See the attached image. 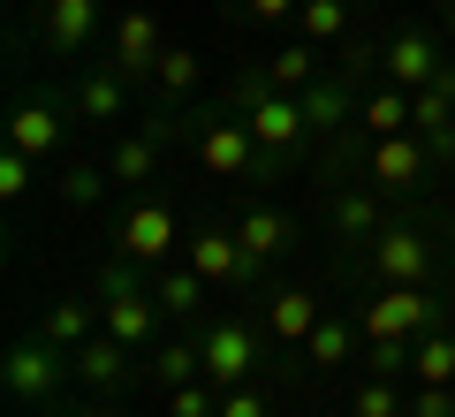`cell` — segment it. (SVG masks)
Returning <instances> with one entry per match:
<instances>
[{"label":"cell","mask_w":455,"mask_h":417,"mask_svg":"<svg viewBox=\"0 0 455 417\" xmlns=\"http://www.w3.org/2000/svg\"><path fill=\"white\" fill-rule=\"evenodd\" d=\"M341 357H349V319H319L311 326V341H304V365H341Z\"/></svg>","instance_id":"cell-29"},{"label":"cell","mask_w":455,"mask_h":417,"mask_svg":"<svg viewBox=\"0 0 455 417\" xmlns=\"http://www.w3.org/2000/svg\"><path fill=\"white\" fill-rule=\"evenodd\" d=\"M220 417H266V395H259V387H228V395H220Z\"/></svg>","instance_id":"cell-38"},{"label":"cell","mask_w":455,"mask_h":417,"mask_svg":"<svg viewBox=\"0 0 455 417\" xmlns=\"http://www.w3.org/2000/svg\"><path fill=\"white\" fill-rule=\"evenodd\" d=\"M410 395H395V380H364L357 402H349V417H403Z\"/></svg>","instance_id":"cell-33"},{"label":"cell","mask_w":455,"mask_h":417,"mask_svg":"<svg viewBox=\"0 0 455 417\" xmlns=\"http://www.w3.org/2000/svg\"><path fill=\"white\" fill-rule=\"evenodd\" d=\"M38 334L61 341V349H76V341H92V304H76V296H53L46 319H38Z\"/></svg>","instance_id":"cell-25"},{"label":"cell","mask_w":455,"mask_h":417,"mask_svg":"<svg viewBox=\"0 0 455 417\" xmlns=\"http://www.w3.org/2000/svg\"><path fill=\"white\" fill-rule=\"evenodd\" d=\"M38 38H46V53H84L99 38V0H38Z\"/></svg>","instance_id":"cell-10"},{"label":"cell","mask_w":455,"mask_h":417,"mask_svg":"<svg viewBox=\"0 0 455 417\" xmlns=\"http://www.w3.org/2000/svg\"><path fill=\"white\" fill-rule=\"evenodd\" d=\"M243 122H251V137H259L274 160H289V152L311 137V114H304V99H296V92H266L259 107H243Z\"/></svg>","instance_id":"cell-7"},{"label":"cell","mask_w":455,"mask_h":417,"mask_svg":"<svg viewBox=\"0 0 455 417\" xmlns=\"http://www.w3.org/2000/svg\"><path fill=\"white\" fill-rule=\"evenodd\" d=\"M349 84H357V76H319L311 92H296L304 114H311V129H341V122H349Z\"/></svg>","instance_id":"cell-22"},{"label":"cell","mask_w":455,"mask_h":417,"mask_svg":"<svg viewBox=\"0 0 455 417\" xmlns=\"http://www.w3.org/2000/svg\"><path fill=\"white\" fill-rule=\"evenodd\" d=\"M107 190H114V175H107V167H92V160H76V167L61 175V197H68V205H99Z\"/></svg>","instance_id":"cell-30"},{"label":"cell","mask_w":455,"mask_h":417,"mask_svg":"<svg viewBox=\"0 0 455 417\" xmlns=\"http://www.w3.org/2000/svg\"><path fill=\"white\" fill-rule=\"evenodd\" d=\"M448 16H455V8H448Z\"/></svg>","instance_id":"cell-41"},{"label":"cell","mask_w":455,"mask_h":417,"mask_svg":"<svg viewBox=\"0 0 455 417\" xmlns=\"http://www.w3.org/2000/svg\"><path fill=\"white\" fill-rule=\"evenodd\" d=\"M197 349H205V380L220 387H251V372H259V334L251 326H235V319H220V326H205L197 334Z\"/></svg>","instance_id":"cell-4"},{"label":"cell","mask_w":455,"mask_h":417,"mask_svg":"<svg viewBox=\"0 0 455 417\" xmlns=\"http://www.w3.org/2000/svg\"><path fill=\"white\" fill-rule=\"evenodd\" d=\"M76 107L92 114V122H114V114H122V76H114V68H99V76H84Z\"/></svg>","instance_id":"cell-28"},{"label":"cell","mask_w":455,"mask_h":417,"mask_svg":"<svg viewBox=\"0 0 455 417\" xmlns=\"http://www.w3.org/2000/svg\"><path fill=\"white\" fill-rule=\"evenodd\" d=\"M357 129L372 137V145H379V137H403V129H410V92H395V84H387V92H372L357 107Z\"/></svg>","instance_id":"cell-19"},{"label":"cell","mask_w":455,"mask_h":417,"mask_svg":"<svg viewBox=\"0 0 455 417\" xmlns=\"http://www.w3.org/2000/svg\"><path fill=\"white\" fill-rule=\"evenodd\" d=\"M160 53H167V38H160V23H152L145 8H130V16L114 23V38H107V68L114 76H152Z\"/></svg>","instance_id":"cell-9"},{"label":"cell","mask_w":455,"mask_h":417,"mask_svg":"<svg viewBox=\"0 0 455 417\" xmlns=\"http://www.w3.org/2000/svg\"><path fill=\"white\" fill-rule=\"evenodd\" d=\"M107 175L114 182H152V175H160V137H152V129H145V137H122L114 160H107Z\"/></svg>","instance_id":"cell-23"},{"label":"cell","mask_w":455,"mask_h":417,"mask_svg":"<svg viewBox=\"0 0 455 417\" xmlns=\"http://www.w3.org/2000/svg\"><path fill=\"white\" fill-rule=\"evenodd\" d=\"M334 228H341V236H379V205H372L364 190L334 197Z\"/></svg>","instance_id":"cell-34"},{"label":"cell","mask_w":455,"mask_h":417,"mask_svg":"<svg viewBox=\"0 0 455 417\" xmlns=\"http://www.w3.org/2000/svg\"><path fill=\"white\" fill-rule=\"evenodd\" d=\"M296 23H304V46H326V38L349 31V0H304Z\"/></svg>","instance_id":"cell-26"},{"label":"cell","mask_w":455,"mask_h":417,"mask_svg":"<svg viewBox=\"0 0 455 417\" xmlns=\"http://www.w3.org/2000/svg\"><path fill=\"white\" fill-rule=\"evenodd\" d=\"M266 76H274V92H311L326 68H319L311 46H281V53H266Z\"/></svg>","instance_id":"cell-24"},{"label":"cell","mask_w":455,"mask_h":417,"mask_svg":"<svg viewBox=\"0 0 455 417\" xmlns=\"http://www.w3.org/2000/svg\"><path fill=\"white\" fill-rule=\"evenodd\" d=\"M403 417H455V387H410Z\"/></svg>","instance_id":"cell-37"},{"label":"cell","mask_w":455,"mask_h":417,"mask_svg":"<svg viewBox=\"0 0 455 417\" xmlns=\"http://www.w3.org/2000/svg\"><path fill=\"white\" fill-rule=\"evenodd\" d=\"M152 76H160V92H167V99L197 92V53H190V46H167V53H160V68H152Z\"/></svg>","instance_id":"cell-32"},{"label":"cell","mask_w":455,"mask_h":417,"mask_svg":"<svg viewBox=\"0 0 455 417\" xmlns=\"http://www.w3.org/2000/svg\"><path fill=\"white\" fill-rule=\"evenodd\" d=\"M76 417H107V410H76Z\"/></svg>","instance_id":"cell-40"},{"label":"cell","mask_w":455,"mask_h":417,"mask_svg":"<svg viewBox=\"0 0 455 417\" xmlns=\"http://www.w3.org/2000/svg\"><path fill=\"white\" fill-rule=\"evenodd\" d=\"M152 372H160V387H190V380H205V349L197 341H167L152 357Z\"/></svg>","instance_id":"cell-27"},{"label":"cell","mask_w":455,"mask_h":417,"mask_svg":"<svg viewBox=\"0 0 455 417\" xmlns=\"http://www.w3.org/2000/svg\"><path fill=\"white\" fill-rule=\"evenodd\" d=\"M8 145L31 152V160L46 167V160H53V145H61V114L38 107V99H31V107H16V114H8Z\"/></svg>","instance_id":"cell-17"},{"label":"cell","mask_w":455,"mask_h":417,"mask_svg":"<svg viewBox=\"0 0 455 417\" xmlns=\"http://www.w3.org/2000/svg\"><path fill=\"white\" fill-rule=\"evenodd\" d=\"M235 236H243V251L259 258V266H266V258H274V251H289V221H281L274 205H251L243 221H235Z\"/></svg>","instance_id":"cell-21"},{"label":"cell","mask_w":455,"mask_h":417,"mask_svg":"<svg viewBox=\"0 0 455 417\" xmlns=\"http://www.w3.org/2000/svg\"><path fill=\"white\" fill-rule=\"evenodd\" d=\"M440 326V296L433 289H379L372 304H364V319H357V334L364 341H418V334H433Z\"/></svg>","instance_id":"cell-3"},{"label":"cell","mask_w":455,"mask_h":417,"mask_svg":"<svg viewBox=\"0 0 455 417\" xmlns=\"http://www.w3.org/2000/svg\"><path fill=\"white\" fill-rule=\"evenodd\" d=\"M68 357H61V341H46V334H23L16 349H8V365H0V380H8V402L16 410H38V402H53L61 395V380H68Z\"/></svg>","instance_id":"cell-2"},{"label":"cell","mask_w":455,"mask_h":417,"mask_svg":"<svg viewBox=\"0 0 455 417\" xmlns=\"http://www.w3.org/2000/svg\"><path fill=\"white\" fill-rule=\"evenodd\" d=\"M364 372H372V380L410 372V341H364Z\"/></svg>","instance_id":"cell-35"},{"label":"cell","mask_w":455,"mask_h":417,"mask_svg":"<svg viewBox=\"0 0 455 417\" xmlns=\"http://www.w3.org/2000/svg\"><path fill=\"white\" fill-rule=\"evenodd\" d=\"M175 243H182V221L167 205H130V213H122V228H114V251L137 258V266H167Z\"/></svg>","instance_id":"cell-6"},{"label":"cell","mask_w":455,"mask_h":417,"mask_svg":"<svg viewBox=\"0 0 455 417\" xmlns=\"http://www.w3.org/2000/svg\"><path fill=\"white\" fill-rule=\"evenodd\" d=\"M319 319H326V311H319V296H311V289H281L274 304H266V334L289 341V349H304Z\"/></svg>","instance_id":"cell-16"},{"label":"cell","mask_w":455,"mask_h":417,"mask_svg":"<svg viewBox=\"0 0 455 417\" xmlns=\"http://www.w3.org/2000/svg\"><path fill=\"white\" fill-rule=\"evenodd\" d=\"M31 175H38L31 152H16V145L0 152V197H23V190H31Z\"/></svg>","instance_id":"cell-36"},{"label":"cell","mask_w":455,"mask_h":417,"mask_svg":"<svg viewBox=\"0 0 455 417\" xmlns=\"http://www.w3.org/2000/svg\"><path fill=\"white\" fill-rule=\"evenodd\" d=\"M410 380L418 387H455V334L448 326H433V334L410 341Z\"/></svg>","instance_id":"cell-18"},{"label":"cell","mask_w":455,"mask_h":417,"mask_svg":"<svg viewBox=\"0 0 455 417\" xmlns=\"http://www.w3.org/2000/svg\"><path fill=\"white\" fill-rule=\"evenodd\" d=\"M152 296H160V304L175 311V319H190V311L205 304V273H197L190 258H182V266H160V281H152Z\"/></svg>","instance_id":"cell-20"},{"label":"cell","mask_w":455,"mask_h":417,"mask_svg":"<svg viewBox=\"0 0 455 417\" xmlns=\"http://www.w3.org/2000/svg\"><path fill=\"white\" fill-rule=\"evenodd\" d=\"M182 258H190V266L205 273V281H228V289L259 273V258L243 251V236H235V228H197V236L182 243Z\"/></svg>","instance_id":"cell-8"},{"label":"cell","mask_w":455,"mask_h":417,"mask_svg":"<svg viewBox=\"0 0 455 417\" xmlns=\"http://www.w3.org/2000/svg\"><path fill=\"white\" fill-rule=\"evenodd\" d=\"M372 182H379V190H418V182H425V137H418V129L372 145Z\"/></svg>","instance_id":"cell-14"},{"label":"cell","mask_w":455,"mask_h":417,"mask_svg":"<svg viewBox=\"0 0 455 417\" xmlns=\"http://www.w3.org/2000/svg\"><path fill=\"white\" fill-rule=\"evenodd\" d=\"M379 68H387V84L395 92H425V84H440V46L425 31H403V38H387V53H379Z\"/></svg>","instance_id":"cell-12"},{"label":"cell","mask_w":455,"mask_h":417,"mask_svg":"<svg viewBox=\"0 0 455 417\" xmlns=\"http://www.w3.org/2000/svg\"><path fill=\"white\" fill-rule=\"evenodd\" d=\"M243 8H251V16H259V23H289L296 8H304V0H243Z\"/></svg>","instance_id":"cell-39"},{"label":"cell","mask_w":455,"mask_h":417,"mask_svg":"<svg viewBox=\"0 0 455 417\" xmlns=\"http://www.w3.org/2000/svg\"><path fill=\"white\" fill-rule=\"evenodd\" d=\"M167 417H220V387H212V380L167 387Z\"/></svg>","instance_id":"cell-31"},{"label":"cell","mask_w":455,"mask_h":417,"mask_svg":"<svg viewBox=\"0 0 455 417\" xmlns=\"http://www.w3.org/2000/svg\"><path fill=\"white\" fill-rule=\"evenodd\" d=\"M197 167H205V175H220V182H266L281 160L259 145V137H251V122L212 114V122L197 129Z\"/></svg>","instance_id":"cell-1"},{"label":"cell","mask_w":455,"mask_h":417,"mask_svg":"<svg viewBox=\"0 0 455 417\" xmlns=\"http://www.w3.org/2000/svg\"><path fill=\"white\" fill-rule=\"evenodd\" d=\"M372 273L387 281V289H425L433 281V236L425 228H379V243H372Z\"/></svg>","instance_id":"cell-5"},{"label":"cell","mask_w":455,"mask_h":417,"mask_svg":"<svg viewBox=\"0 0 455 417\" xmlns=\"http://www.w3.org/2000/svg\"><path fill=\"white\" fill-rule=\"evenodd\" d=\"M107 296V334L114 341H152V304H160V296H145V281H122V289H99Z\"/></svg>","instance_id":"cell-15"},{"label":"cell","mask_w":455,"mask_h":417,"mask_svg":"<svg viewBox=\"0 0 455 417\" xmlns=\"http://www.w3.org/2000/svg\"><path fill=\"white\" fill-rule=\"evenodd\" d=\"M410 129H418L440 160H455V68H440V84L410 92Z\"/></svg>","instance_id":"cell-11"},{"label":"cell","mask_w":455,"mask_h":417,"mask_svg":"<svg viewBox=\"0 0 455 417\" xmlns=\"http://www.w3.org/2000/svg\"><path fill=\"white\" fill-rule=\"evenodd\" d=\"M68 365H76V380L92 387V395H114V387L130 380V341H114L107 326H99L92 341H76V349H68Z\"/></svg>","instance_id":"cell-13"}]
</instances>
